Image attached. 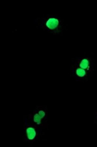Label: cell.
Wrapping results in <instances>:
<instances>
[{"label":"cell","instance_id":"6da1fadb","mask_svg":"<svg viewBox=\"0 0 97 147\" xmlns=\"http://www.w3.org/2000/svg\"><path fill=\"white\" fill-rule=\"evenodd\" d=\"M37 22L40 29L54 36L61 35L65 30L64 20L58 15H48L39 17Z\"/></svg>","mask_w":97,"mask_h":147},{"label":"cell","instance_id":"7a4b0ae2","mask_svg":"<svg viewBox=\"0 0 97 147\" xmlns=\"http://www.w3.org/2000/svg\"><path fill=\"white\" fill-rule=\"evenodd\" d=\"M48 110L46 107H39L30 114V122L40 129H45L47 126Z\"/></svg>","mask_w":97,"mask_h":147},{"label":"cell","instance_id":"3957f363","mask_svg":"<svg viewBox=\"0 0 97 147\" xmlns=\"http://www.w3.org/2000/svg\"><path fill=\"white\" fill-rule=\"evenodd\" d=\"M24 140L29 143H33L38 139L39 128L31 123L25 122L24 124Z\"/></svg>","mask_w":97,"mask_h":147},{"label":"cell","instance_id":"277c9868","mask_svg":"<svg viewBox=\"0 0 97 147\" xmlns=\"http://www.w3.org/2000/svg\"><path fill=\"white\" fill-rule=\"evenodd\" d=\"M70 76L76 82L88 81L94 74L73 64L70 66Z\"/></svg>","mask_w":97,"mask_h":147},{"label":"cell","instance_id":"5b68a950","mask_svg":"<svg viewBox=\"0 0 97 147\" xmlns=\"http://www.w3.org/2000/svg\"><path fill=\"white\" fill-rule=\"evenodd\" d=\"M72 64L93 74L95 71L94 62L90 58L84 57H76L72 59Z\"/></svg>","mask_w":97,"mask_h":147},{"label":"cell","instance_id":"8992f818","mask_svg":"<svg viewBox=\"0 0 97 147\" xmlns=\"http://www.w3.org/2000/svg\"><path fill=\"white\" fill-rule=\"evenodd\" d=\"M93 123L97 125V109L95 110L94 112Z\"/></svg>","mask_w":97,"mask_h":147}]
</instances>
